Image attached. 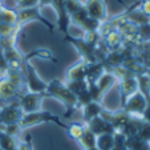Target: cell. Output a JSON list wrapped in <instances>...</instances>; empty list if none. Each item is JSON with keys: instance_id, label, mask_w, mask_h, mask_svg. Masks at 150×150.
<instances>
[{"instance_id": "obj_11", "label": "cell", "mask_w": 150, "mask_h": 150, "mask_svg": "<svg viewBox=\"0 0 150 150\" xmlns=\"http://www.w3.org/2000/svg\"><path fill=\"white\" fill-rule=\"evenodd\" d=\"M118 88H120V93H121L122 104H124L125 100L129 98L130 96H133L134 93L138 92V81H137V76L136 74H129V76L118 80Z\"/></svg>"}, {"instance_id": "obj_14", "label": "cell", "mask_w": 150, "mask_h": 150, "mask_svg": "<svg viewBox=\"0 0 150 150\" xmlns=\"http://www.w3.org/2000/svg\"><path fill=\"white\" fill-rule=\"evenodd\" d=\"M105 39V45L109 51H114V49H120L121 45L124 44V33L120 29H113V31L108 32L104 36Z\"/></svg>"}, {"instance_id": "obj_36", "label": "cell", "mask_w": 150, "mask_h": 150, "mask_svg": "<svg viewBox=\"0 0 150 150\" xmlns=\"http://www.w3.org/2000/svg\"><path fill=\"white\" fill-rule=\"evenodd\" d=\"M149 146H150V142H149Z\"/></svg>"}, {"instance_id": "obj_15", "label": "cell", "mask_w": 150, "mask_h": 150, "mask_svg": "<svg viewBox=\"0 0 150 150\" xmlns=\"http://www.w3.org/2000/svg\"><path fill=\"white\" fill-rule=\"evenodd\" d=\"M118 80H117V77L114 76L112 72H108V71H105L104 73L101 74V76L98 77V80H97L94 84H96V86L98 88L100 93H101V96L104 97L105 93L109 91V89L112 88V85L114 84V82H117Z\"/></svg>"}, {"instance_id": "obj_20", "label": "cell", "mask_w": 150, "mask_h": 150, "mask_svg": "<svg viewBox=\"0 0 150 150\" xmlns=\"http://www.w3.org/2000/svg\"><path fill=\"white\" fill-rule=\"evenodd\" d=\"M0 23L11 24V25H16L17 24V11H12V9L6 8L0 3Z\"/></svg>"}, {"instance_id": "obj_1", "label": "cell", "mask_w": 150, "mask_h": 150, "mask_svg": "<svg viewBox=\"0 0 150 150\" xmlns=\"http://www.w3.org/2000/svg\"><path fill=\"white\" fill-rule=\"evenodd\" d=\"M24 86L25 84L21 71L9 69L7 76L0 79V102H7L15 97H20L23 94L21 91Z\"/></svg>"}, {"instance_id": "obj_9", "label": "cell", "mask_w": 150, "mask_h": 150, "mask_svg": "<svg viewBox=\"0 0 150 150\" xmlns=\"http://www.w3.org/2000/svg\"><path fill=\"white\" fill-rule=\"evenodd\" d=\"M0 109H1V124L3 125L19 124L21 117L24 116L23 110L19 106V102L17 104H6L0 106Z\"/></svg>"}, {"instance_id": "obj_3", "label": "cell", "mask_w": 150, "mask_h": 150, "mask_svg": "<svg viewBox=\"0 0 150 150\" xmlns=\"http://www.w3.org/2000/svg\"><path fill=\"white\" fill-rule=\"evenodd\" d=\"M21 73H23V77H24V84H25L27 92H29V93H44L45 94L48 84L40 79L36 69L31 65V62H29L28 59H25V61L23 62Z\"/></svg>"}, {"instance_id": "obj_7", "label": "cell", "mask_w": 150, "mask_h": 150, "mask_svg": "<svg viewBox=\"0 0 150 150\" xmlns=\"http://www.w3.org/2000/svg\"><path fill=\"white\" fill-rule=\"evenodd\" d=\"M42 97H45L44 93H23L19 97V106L24 114L35 113L41 110V101Z\"/></svg>"}, {"instance_id": "obj_5", "label": "cell", "mask_w": 150, "mask_h": 150, "mask_svg": "<svg viewBox=\"0 0 150 150\" xmlns=\"http://www.w3.org/2000/svg\"><path fill=\"white\" fill-rule=\"evenodd\" d=\"M17 11V24L21 27H24L29 21H40L41 24L47 27L49 29L51 33H53V24L49 23L48 20H45V17L40 13L39 7H32V8H25V9H16Z\"/></svg>"}, {"instance_id": "obj_21", "label": "cell", "mask_w": 150, "mask_h": 150, "mask_svg": "<svg viewBox=\"0 0 150 150\" xmlns=\"http://www.w3.org/2000/svg\"><path fill=\"white\" fill-rule=\"evenodd\" d=\"M19 142L16 141V137L8 136L4 133L0 138V149L1 150H17Z\"/></svg>"}, {"instance_id": "obj_28", "label": "cell", "mask_w": 150, "mask_h": 150, "mask_svg": "<svg viewBox=\"0 0 150 150\" xmlns=\"http://www.w3.org/2000/svg\"><path fill=\"white\" fill-rule=\"evenodd\" d=\"M139 11L145 15V16L150 17V0H139Z\"/></svg>"}, {"instance_id": "obj_12", "label": "cell", "mask_w": 150, "mask_h": 150, "mask_svg": "<svg viewBox=\"0 0 150 150\" xmlns=\"http://www.w3.org/2000/svg\"><path fill=\"white\" fill-rule=\"evenodd\" d=\"M86 127H88L91 132H93L96 136L105 134V133H114L113 125H112L109 121H106L105 118H102L101 116L91 120V121L86 124Z\"/></svg>"}, {"instance_id": "obj_10", "label": "cell", "mask_w": 150, "mask_h": 150, "mask_svg": "<svg viewBox=\"0 0 150 150\" xmlns=\"http://www.w3.org/2000/svg\"><path fill=\"white\" fill-rule=\"evenodd\" d=\"M84 6L89 17L98 20L100 23H104L108 20V12H106L104 0H88L86 4H84Z\"/></svg>"}, {"instance_id": "obj_27", "label": "cell", "mask_w": 150, "mask_h": 150, "mask_svg": "<svg viewBox=\"0 0 150 150\" xmlns=\"http://www.w3.org/2000/svg\"><path fill=\"white\" fill-rule=\"evenodd\" d=\"M17 9H25L32 7H39V0H16Z\"/></svg>"}, {"instance_id": "obj_17", "label": "cell", "mask_w": 150, "mask_h": 150, "mask_svg": "<svg viewBox=\"0 0 150 150\" xmlns=\"http://www.w3.org/2000/svg\"><path fill=\"white\" fill-rule=\"evenodd\" d=\"M96 147L98 150H113L114 147V133H105L97 136Z\"/></svg>"}, {"instance_id": "obj_33", "label": "cell", "mask_w": 150, "mask_h": 150, "mask_svg": "<svg viewBox=\"0 0 150 150\" xmlns=\"http://www.w3.org/2000/svg\"><path fill=\"white\" fill-rule=\"evenodd\" d=\"M0 125H1V109H0Z\"/></svg>"}, {"instance_id": "obj_23", "label": "cell", "mask_w": 150, "mask_h": 150, "mask_svg": "<svg viewBox=\"0 0 150 150\" xmlns=\"http://www.w3.org/2000/svg\"><path fill=\"white\" fill-rule=\"evenodd\" d=\"M64 1H65V8H67V12H68L69 16L84 8V4H82L80 0H64Z\"/></svg>"}, {"instance_id": "obj_32", "label": "cell", "mask_w": 150, "mask_h": 150, "mask_svg": "<svg viewBox=\"0 0 150 150\" xmlns=\"http://www.w3.org/2000/svg\"><path fill=\"white\" fill-rule=\"evenodd\" d=\"M4 134V132H3V124L0 125V138H1V136Z\"/></svg>"}, {"instance_id": "obj_19", "label": "cell", "mask_w": 150, "mask_h": 150, "mask_svg": "<svg viewBox=\"0 0 150 150\" xmlns=\"http://www.w3.org/2000/svg\"><path fill=\"white\" fill-rule=\"evenodd\" d=\"M126 150H150V146L138 136H130L126 137Z\"/></svg>"}, {"instance_id": "obj_6", "label": "cell", "mask_w": 150, "mask_h": 150, "mask_svg": "<svg viewBox=\"0 0 150 150\" xmlns=\"http://www.w3.org/2000/svg\"><path fill=\"white\" fill-rule=\"evenodd\" d=\"M147 105H149L147 98L138 91L133 96L125 100V102L122 104V108H124V112L129 113L130 116H142Z\"/></svg>"}, {"instance_id": "obj_29", "label": "cell", "mask_w": 150, "mask_h": 150, "mask_svg": "<svg viewBox=\"0 0 150 150\" xmlns=\"http://www.w3.org/2000/svg\"><path fill=\"white\" fill-rule=\"evenodd\" d=\"M142 118H144V121L146 122V124H150V104L146 106V109L144 110V113H142Z\"/></svg>"}, {"instance_id": "obj_18", "label": "cell", "mask_w": 150, "mask_h": 150, "mask_svg": "<svg viewBox=\"0 0 150 150\" xmlns=\"http://www.w3.org/2000/svg\"><path fill=\"white\" fill-rule=\"evenodd\" d=\"M79 142H80V145L84 147V150L93 149V147H96L97 136L93 133V132L89 130L88 127H85V130H84V133H82L81 138L79 139Z\"/></svg>"}, {"instance_id": "obj_30", "label": "cell", "mask_w": 150, "mask_h": 150, "mask_svg": "<svg viewBox=\"0 0 150 150\" xmlns=\"http://www.w3.org/2000/svg\"><path fill=\"white\" fill-rule=\"evenodd\" d=\"M17 150H32V146L29 142H20L17 145Z\"/></svg>"}, {"instance_id": "obj_8", "label": "cell", "mask_w": 150, "mask_h": 150, "mask_svg": "<svg viewBox=\"0 0 150 150\" xmlns=\"http://www.w3.org/2000/svg\"><path fill=\"white\" fill-rule=\"evenodd\" d=\"M52 6L54 7V11L57 12V27H59V31L61 32L62 35L68 36L71 19H69V15L65 8V1H64V0H53Z\"/></svg>"}, {"instance_id": "obj_31", "label": "cell", "mask_w": 150, "mask_h": 150, "mask_svg": "<svg viewBox=\"0 0 150 150\" xmlns=\"http://www.w3.org/2000/svg\"><path fill=\"white\" fill-rule=\"evenodd\" d=\"M52 3H53V0H39V8L44 6H52Z\"/></svg>"}, {"instance_id": "obj_13", "label": "cell", "mask_w": 150, "mask_h": 150, "mask_svg": "<svg viewBox=\"0 0 150 150\" xmlns=\"http://www.w3.org/2000/svg\"><path fill=\"white\" fill-rule=\"evenodd\" d=\"M67 81H82L86 80V61L81 60L68 69L65 76Z\"/></svg>"}, {"instance_id": "obj_16", "label": "cell", "mask_w": 150, "mask_h": 150, "mask_svg": "<svg viewBox=\"0 0 150 150\" xmlns=\"http://www.w3.org/2000/svg\"><path fill=\"white\" fill-rule=\"evenodd\" d=\"M81 109H82V118H84V121L88 124L91 120L98 117L100 114H101V112H102L104 108H102V105L100 104V102L91 101L89 104L81 106Z\"/></svg>"}, {"instance_id": "obj_24", "label": "cell", "mask_w": 150, "mask_h": 150, "mask_svg": "<svg viewBox=\"0 0 150 150\" xmlns=\"http://www.w3.org/2000/svg\"><path fill=\"white\" fill-rule=\"evenodd\" d=\"M3 132L8 136H12V137H17L23 129L20 127L19 124H9V125H3Z\"/></svg>"}, {"instance_id": "obj_4", "label": "cell", "mask_w": 150, "mask_h": 150, "mask_svg": "<svg viewBox=\"0 0 150 150\" xmlns=\"http://www.w3.org/2000/svg\"><path fill=\"white\" fill-rule=\"evenodd\" d=\"M56 122L59 126L61 127H68L67 125H64L61 121H60L59 117L53 116V114L48 113V112H35V113H28V114H24L20 120L19 125L21 129H27V127H31V126H35V125H39V124H42V122Z\"/></svg>"}, {"instance_id": "obj_26", "label": "cell", "mask_w": 150, "mask_h": 150, "mask_svg": "<svg viewBox=\"0 0 150 150\" xmlns=\"http://www.w3.org/2000/svg\"><path fill=\"white\" fill-rule=\"evenodd\" d=\"M137 136L145 142H150V124H146L145 122L144 125L141 126L139 132L137 133Z\"/></svg>"}, {"instance_id": "obj_35", "label": "cell", "mask_w": 150, "mask_h": 150, "mask_svg": "<svg viewBox=\"0 0 150 150\" xmlns=\"http://www.w3.org/2000/svg\"><path fill=\"white\" fill-rule=\"evenodd\" d=\"M1 1H3V0H0V3H1Z\"/></svg>"}, {"instance_id": "obj_25", "label": "cell", "mask_w": 150, "mask_h": 150, "mask_svg": "<svg viewBox=\"0 0 150 150\" xmlns=\"http://www.w3.org/2000/svg\"><path fill=\"white\" fill-rule=\"evenodd\" d=\"M8 72H9V64L7 61L6 56H4L3 51L0 49V79L6 77Z\"/></svg>"}, {"instance_id": "obj_22", "label": "cell", "mask_w": 150, "mask_h": 150, "mask_svg": "<svg viewBox=\"0 0 150 150\" xmlns=\"http://www.w3.org/2000/svg\"><path fill=\"white\" fill-rule=\"evenodd\" d=\"M85 127H86V125H82V124H79V122H74V124L69 125V126L67 127V130H68V134L71 136V138L79 141V139L81 138L82 133H84Z\"/></svg>"}, {"instance_id": "obj_2", "label": "cell", "mask_w": 150, "mask_h": 150, "mask_svg": "<svg viewBox=\"0 0 150 150\" xmlns=\"http://www.w3.org/2000/svg\"><path fill=\"white\" fill-rule=\"evenodd\" d=\"M45 94L49 97H54L59 101H61L62 104L68 108L69 112L74 110V109L80 108L77 97L69 91V88L67 86V84L61 82L60 80H52L47 86Z\"/></svg>"}, {"instance_id": "obj_34", "label": "cell", "mask_w": 150, "mask_h": 150, "mask_svg": "<svg viewBox=\"0 0 150 150\" xmlns=\"http://www.w3.org/2000/svg\"><path fill=\"white\" fill-rule=\"evenodd\" d=\"M88 150H98L97 147H93V149H88Z\"/></svg>"}]
</instances>
